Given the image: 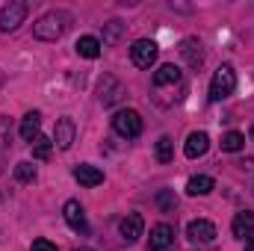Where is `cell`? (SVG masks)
<instances>
[{"mask_svg": "<svg viewBox=\"0 0 254 251\" xmlns=\"http://www.w3.org/2000/svg\"><path fill=\"white\" fill-rule=\"evenodd\" d=\"M65 27H68V15L65 12H48V15H42L33 24V36L42 39V42H57L65 33Z\"/></svg>", "mask_w": 254, "mask_h": 251, "instance_id": "obj_1", "label": "cell"}, {"mask_svg": "<svg viewBox=\"0 0 254 251\" xmlns=\"http://www.w3.org/2000/svg\"><path fill=\"white\" fill-rule=\"evenodd\" d=\"M234 89H237V71L231 65H219L216 74H213V80H210V101L219 104L228 95H234Z\"/></svg>", "mask_w": 254, "mask_h": 251, "instance_id": "obj_2", "label": "cell"}, {"mask_svg": "<svg viewBox=\"0 0 254 251\" xmlns=\"http://www.w3.org/2000/svg\"><path fill=\"white\" fill-rule=\"evenodd\" d=\"M113 130L122 136V139H136L142 133V116L136 110H119L113 116Z\"/></svg>", "mask_w": 254, "mask_h": 251, "instance_id": "obj_3", "label": "cell"}, {"mask_svg": "<svg viewBox=\"0 0 254 251\" xmlns=\"http://www.w3.org/2000/svg\"><path fill=\"white\" fill-rule=\"evenodd\" d=\"M27 12H30V6H27L24 0H9V3L0 9V30H3V33L18 30V27L24 24Z\"/></svg>", "mask_w": 254, "mask_h": 251, "instance_id": "obj_4", "label": "cell"}, {"mask_svg": "<svg viewBox=\"0 0 254 251\" xmlns=\"http://www.w3.org/2000/svg\"><path fill=\"white\" fill-rule=\"evenodd\" d=\"M157 57H160V48H157V42H151V39H139V42H133V48H130V60L136 68H151V65L157 63Z\"/></svg>", "mask_w": 254, "mask_h": 251, "instance_id": "obj_5", "label": "cell"}, {"mask_svg": "<svg viewBox=\"0 0 254 251\" xmlns=\"http://www.w3.org/2000/svg\"><path fill=\"white\" fill-rule=\"evenodd\" d=\"M148 251H175V228L160 222L151 228V243H148Z\"/></svg>", "mask_w": 254, "mask_h": 251, "instance_id": "obj_6", "label": "cell"}, {"mask_svg": "<svg viewBox=\"0 0 254 251\" xmlns=\"http://www.w3.org/2000/svg\"><path fill=\"white\" fill-rule=\"evenodd\" d=\"M63 216H65V222H68V228H71L74 234H83V237L89 234V222H86V213H83L80 201H65Z\"/></svg>", "mask_w": 254, "mask_h": 251, "instance_id": "obj_7", "label": "cell"}, {"mask_svg": "<svg viewBox=\"0 0 254 251\" xmlns=\"http://www.w3.org/2000/svg\"><path fill=\"white\" fill-rule=\"evenodd\" d=\"M119 231H122V240H125L127 246H133V243H139V237L145 231V219L139 213H127L125 219H122V225H119Z\"/></svg>", "mask_w": 254, "mask_h": 251, "instance_id": "obj_8", "label": "cell"}, {"mask_svg": "<svg viewBox=\"0 0 254 251\" xmlns=\"http://www.w3.org/2000/svg\"><path fill=\"white\" fill-rule=\"evenodd\" d=\"M74 136H77V127H74V119H60L57 122V127H54V145L57 148H63V151H68L71 145H74Z\"/></svg>", "mask_w": 254, "mask_h": 251, "instance_id": "obj_9", "label": "cell"}, {"mask_svg": "<svg viewBox=\"0 0 254 251\" xmlns=\"http://www.w3.org/2000/svg\"><path fill=\"white\" fill-rule=\"evenodd\" d=\"M98 92H101V104L104 107H113V104H119L125 98V86L116 77H104L101 86H98Z\"/></svg>", "mask_w": 254, "mask_h": 251, "instance_id": "obj_10", "label": "cell"}, {"mask_svg": "<svg viewBox=\"0 0 254 251\" xmlns=\"http://www.w3.org/2000/svg\"><path fill=\"white\" fill-rule=\"evenodd\" d=\"M187 237L192 243H213L216 240V225L207 222V219H195L187 225Z\"/></svg>", "mask_w": 254, "mask_h": 251, "instance_id": "obj_11", "label": "cell"}, {"mask_svg": "<svg viewBox=\"0 0 254 251\" xmlns=\"http://www.w3.org/2000/svg\"><path fill=\"white\" fill-rule=\"evenodd\" d=\"M181 57H184V63L190 65L192 71H198L204 65V48H201V42L198 39H184L181 42Z\"/></svg>", "mask_w": 254, "mask_h": 251, "instance_id": "obj_12", "label": "cell"}, {"mask_svg": "<svg viewBox=\"0 0 254 251\" xmlns=\"http://www.w3.org/2000/svg\"><path fill=\"white\" fill-rule=\"evenodd\" d=\"M166 86H181V68L172 63L160 65L154 71V89H166Z\"/></svg>", "mask_w": 254, "mask_h": 251, "instance_id": "obj_13", "label": "cell"}, {"mask_svg": "<svg viewBox=\"0 0 254 251\" xmlns=\"http://www.w3.org/2000/svg\"><path fill=\"white\" fill-rule=\"evenodd\" d=\"M207 148H210V136H207L204 130H195V133H190V139H187V145H184V154H187L190 160H198V157L207 154Z\"/></svg>", "mask_w": 254, "mask_h": 251, "instance_id": "obj_14", "label": "cell"}, {"mask_svg": "<svg viewBox=\"0 0 254 251\" xmlns=\"http://www.w3.org/2000/svg\"><path fill=\"white\" fill-rule=\"evenodd\" d=\"M74 181L80 187H98V184H104V172L83 163V166H74Z\"/></svg>", "mask_w": 254, "mask_h": 251, "instance_id": "obj_15", "label": "cell"}, {"mask_svg": "<svg viewBox=\"0 0 254 251\" xmlns=\"http://www.w3.org/2000/svg\"><path fill=\"white\" fill-rule=\"evenodd\" d=\"M231 231H234V237H237V240L254 237V213H249V210L237 213V216H234V222H231Z\"/></svg>", "mask_w": 254, "mask_h": 251, "instance_id": "obj_16", "label": "cell"}, {"mask_svg": "<svg viewBox=\"0 0 254 251\" xmlns=\"http://www.w3.org/2000/svg\"><path fill=\"white\" fill-rule=\"evenodd\" d=\"M39 127H42V116H39L36 110H33V113H27V116L21 119V139L33 145V142L39 139Z\"/></svg>", "mask_w": 254, "mask_h": 251, "instance_id": "obj_17", "label": "cell"}, {"mask_svg": "<svg viewBox=\"0 0 254 251\" xmlns=\"http://www.w3.org/2000/svg\"><path fill=\"white\" fill-rule=\"evenodd\" d=\"M77 54L80 57H86V60H98L101 57V42L95 39V36H83V39H77Z\"/></svg>", "mask_w": 254, "mask_h": 251, "instance_id": "obj_18", "label": "cell"}, {"mask_svg": "<svg viewBox=\"0 0 254 251\" xmlns=\"http://www.w3.org/2000/svg\"><path fill=\"white\" fill-rule=\"evenodd\" d=\"M213 189H216V181L207 178V175H195V178H190V184H187V192L190 195H210Z\"/></svg>", "mask_w": 254, "mask_h": 251, "instance_id": "obj_19", "label": "cell"}, {"mask_svg": "<svg viewBox=\"0 0 254 251\" xmlns=\"http://www.w3.org/2000/svg\"><path fill=\"white\" fill-rule=\"evenodd\" d=\"M243 148H246V136H243L240 130H231V133L222 136V151L237 154V151H243Z\"/></svg>", "mask_w": 254, "mask_h": 251, "instance_id": "obj_20", "label": "cell"}, {"mask_svg": "<svg viewBox=\"0 0 254 251\" xmlns=\"http://www.w3.org/2000/svg\"><path fill=\"white\" fill-rule=\"evenodd\" d=\"M154 157H157V163H172V157H175V145H172V139L169 136H160L157 139V148H154Z\"/></svg>", "mask_w": 254, "mask_h": 251, "instance_id": "obj_21", "label": "cell"}, {"mask_svg": "<svg viewBox=\"0 0 254 251\" xmlns=\"http://www.w3.org/2000/svg\"><path fill=\"white\" fill-rule=\"evenodd\" d=\"M51 151H54V139L39 136V139L33 142V157H36V160H51Z\"/></svg>", "mask_w": 254, "mask_h": 251, "instance_id": "obj_22", "label": "cell"}, {"mask_svg": "<svg viewBox=\"0 0 254 251\" xmlns=\"http://www.w3.org/2000/svg\"><path fill=\"white\" fill-rule=\"evenodd\" d=\"M157 204H160V210H163V213H175L178 198H175V192H172V189H160V192H157Z\"/></svg>", "mask_w": 254, "mask_h": 251, "instance_id": "obj_23", "label": "cell"}, {"mask_svg": "<svg viewBox=\"0 0 254 251\" xmlns=\"http://www.w3.org/2000/svg\"><path fill=\"white\" fill-rule=\"evenodd\" d=\"M122 30H125L122 21H110V24H104V42H107V45H116V42L122 39Z\"/></svg>", "mask_w": 254, "mask_h": 251, "instance_id": "obj_24", "label": "cell"}, {"mask_svg": "<svg viewBox=\"0 0 254 251\" xmlns=\"http://www.w3.org/2000/svg\"><path fill=\"white\" fill-rule=\"evenodd\" d=\"M15 181H18V184H33V181H36L33 163H18V166H15Z\"/></svg>", "mask_w": 254, "mask_h": 251, "instance_id": "obj_25", "label": "cell"}, {"mask_svg": "<svg viewBox=\"0 0 254 251\" xmlns=\"http://www.w3.org/2000/svg\"><path fill=\"white\" fill-rule=\"evenodd\" d=\"M33 251H60L54 243H48V240H36L33 243Z\"/></svg>", "mask_w": 254, "mask_h": 251, "instance_id": "obj_26", "label": "cell"}, {"mask_svg": "<svg viewBox=\"0 0 254 251\" xmlns=\"http://www.w3.org/2000/svg\"><path fill=\"white\" fill-rule=\"evenodd\" d=\"M246 251H254V240H249V243H246Z\"/></svg>", "mask_w": 254, "mask_h": 251, "instance_id": "obj_27", "label": "cell"}, {"mask_svg": "<svg viewBox=\"0 0 254 251\" xmlns=\"http://www.w3.org/2000/svg\"><path fill=\"white\" fill-rule=\"evenodd\" d=\"M74 251H95V249H74Z\"/></svg>", "mask_w": 254, "mask_h": 251, "instance_id": "obj_28", "label": "cell"}, {"mask_svg": "<svg viewBox=\"0 0 254 251\" xmlns=\"http://www.w3.org/2000/svg\"><path fill=\"white\" fill-rule=\"evenodd\" d=\"M0 201H3V192H0Z\"/></svg>", "mask_w": 254, "mask_h": 251, "instance_id": "obj_29", "label": "cell"}]
</instances>
